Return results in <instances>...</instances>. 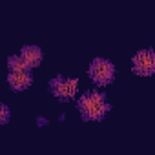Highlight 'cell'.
<instances>
[{
    "mask_svg": "<svg viewBox=\"0 0 155 155\" xmlns=\"http://www.w3.org/2000/svg\"><path fill=\"white\" fill-rule=\"evenodd\" d=\"M8 66H9V71H29L31 68L24 62V58L18 55V57H9L8 58Z\"/></svg>",
    "mask_w": 155,
    "mask_h": 155,
    "instance_id": "52a82bcc",
    "label": "cell"
},
{
    "mask_svg": "<svg viewBox=\"0 0 155 155\" xmlns=\"http://www.w3.org/2000/svg\"><path fill=\"white\" fill-rule=\"evenodd\" d=\"M131 66H133V71L140 77H148L155 71V55L151 49H142L139 51L133 60H131Z\"/></svg>",
    "mask_w": 155,
    "mask_h": 155,
    "instance_id": "277c9868",
    "label": "cell"
},
{
    "mask_svg": "<svg viewBox=\"0 0 155 155\" xmlns=\"http://www.w3.org/2000/svg\"><path fill=\"white\" fill-rule=\"evenodd\" d=\"M90 79L99 84V86H106L110 82H113L115 79V66L110 62V60H104V58H95L91 64H90Z\"/></svg>",
    "mask_w": 155,
    "mask_h": 155,
    "instance_id": "7a4b0ae2",
    "label": "cell"
},
{
    "mask_svg": "<svg viewBox=\"0 0 155 155\" xmlns=\"http://www.w3.org/2000/svg\"><path fill=\"white\" fill-rule=\"evenodd\" d=\"M108 110L110 106L102 93L90 91V93H84L79 101V111L84 120H101L108 113Z\"/></svg>",
    "mask_w": 155,
    "mask_h": 155,
    "instance_id": "6da1fadb",
    "label": "cell"
},
{
    "mask_svg": "<svg viewBox=\"0 0 155 155\" xmlns=\"http://www.w3.org/2000/svg\"><path fill=\"white\" fill-rule=\"evenodd\" d=\"M53 95L58 99V101H69L77 95L79 91V82L75 79H64V77H57V79L51 81L49 84Z\"/></svg>",
    "mask_w": 155,
    "mask_h": 155,
    "instance_id": "3957f363",
    "label": "cell"
},
{
    "mask_svg": "<svg viewBox=\"0 0 155 155\" xmlns=\"http://www.w3.org/2000/svg\"><path fill=\"white\" fill-rule=\"evenodd\" d=\"M9 120V108L6 104H0V126Z\"/></svg>",
    "mask_w": 155,
    "mask_h": 155,
    "instance_id": "ba28073f",
    "label": "cell"
},
{
    "mask_svg": "<svg viewBox=\"0 0 155 155\" xmlns=\"http://www.w3.org/2000/svg\"><path fill=\"white\" fill-rule=\"evenodd\" d=\"M20 57L24 58V62L29 68H35V66H38L42 62V49L37 48V46H26V48H22Z\"/></svg>",
    "mask_w": 155,
    "mask_h": 155,
    "instance_id": "8992f818",
    "label": "cell"
},
{
    "mask_svg": "<svg viewBox=\"0 0 155 155\" xmlns=\"http://www.w3.org/2000/svg\"><path fill=\"white\" fill-rule=\"evenodd\" d=\"M8 82H9L11 90L22 91L31 86V75H29V71H9Z\"/></svg>",
    "mask_w": 155,
    "mask_h": 155,
    "instance_id": "5b68a950",
    "label": "cell"
}]
</instances>
